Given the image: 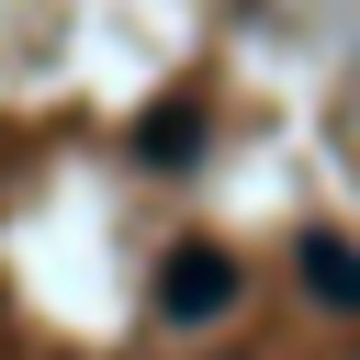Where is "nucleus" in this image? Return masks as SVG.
Returning <instances> with one entry per match:
<instances>
[{"instance_id":"f257e3e1","label":"nucleus","mask_w":360,"mask_h":360,"mask_svg":"<svg viewBox=\"0 0 360 360\" xmlns=\"http://www.w3.org/2000/svg\"><path fill=\"white\" fill-rule=\"evenodd\" d=\"M225 304H236V259H225L214 236L169 248V270H158V315H169V326H214Z\"/></svg>"},{"instance_id":"f03ea898","label":"nucleus","mask_w":360,"mask_h":360,"mask_svg":"<svg viewBox=\"0 0 360 360\" xmlns=\"http://www.w3.org/2000/svg\"><path fill=\"white\" fill-rule=\"evenodd\" d=\"M292 270H304V292H315L326 315H360V248H349L338 225H304V248H292Z\"/></svg>"},{"instance_id":"7ed1b4c3","label":"nucleus","mask_w":360,"mask_h":360,"mask_svg":"<svg viewBox=\"0 0 360 360\" xmlns=\"http://www.w3.org/2000/svg\"><path fill=\"white\" fill-rule=\"evenodd\" d=\"M202 146V101H158L146 124H135V158H158V169H180Z\"/></svg>"}]
</instances>
